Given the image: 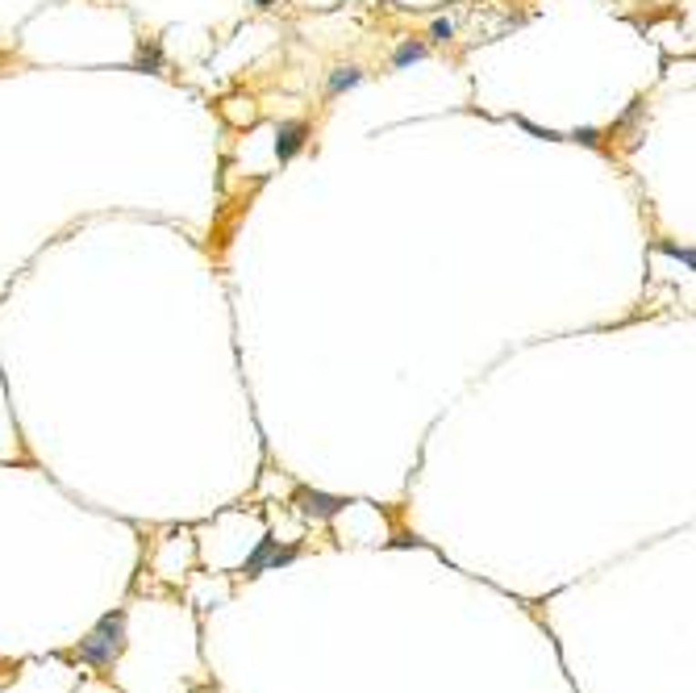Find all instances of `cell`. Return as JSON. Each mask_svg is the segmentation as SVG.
<instances>
[{
    "instance_id": "cell-1",
    "label": "cell",
    "mask_w": 696,
    "mask_h": 693,
    "mask_svg": "<svg viewBox=\"0 0 696 693\" xmlns=\"http://www.w3.org/2000/svg\"><path fill=\"white\" fill-rule=\"evenodd\" d=\"M121 635H126V615H121V610H118V615H105L88 639H79L76 656L84 664H108L113 656L121 652Z\"/></svg>"
},
{
    "instance_id": "cell-2",
    "label": "cell",
    "mask_w": 696,
    "mask_h": 693,
    "mask_svg": "<svg viewBox=\"0 0 696 693\" xmlns=\"http://www.w3.org/2000/svg\"><path fill=\"white\" fill-rule=\"evenodd\" d=\"M304 134H309V126H304V121H284V126L275 129V155L292 159L296 150L304 147Z\"/></svg>"
},
{
    "instance_id": "cell-3",
    "label": "cell",
    "mask_w": 696,
    "mask_h": 693,
    "mask_svg": "<svg viewBox=\"0 0 696 693\" xmlns=\"http://www.w3.org/2000/svg\"><path fill=\"white\" fill-rule=\"evenodd\" d=\"M267 560H271V564H284V560H292V552H275L271 543H263L255 555H251V560H246V573H259Z\"/></svg>"
},
{
    "instance_id": "cell-4",
    "label": "cell",
    "mask_w": 696,
    "mask_h": 693,
    "mask_svg": "<svg viewBox=\"0 0 696 693\" xmlns=\"http://www.w3.org/2000/svg\"><path fill=\"white\" fill-rule=\"evenodd\" d=\"M417 59H425V47L422 42H401L396 47V55H393V67H409V63H417Z\"/></svg>"
},
{
    "instance_id": "cell-5",
    "label": "cell",
    "mask_w": 696,
    "mask_h": 693,
    "mask_svg": "<svg viewBox=\"0 0 696 693\" xmlns=\"http://www.w3.org/2000/svg\"><path fill=\"white\" fill-rule=\"evenodd\" d=\"M359 79H363V71H359V67H338V71H333V76H330V92H333V97H338V92L354 88Z\"/></svg>"
},
{
    "instance_id": "cell-6",
    "label": "cell",
    "mask_w": 696,
    "mask_h": 693,
    "mask_svg": "<svg viewBox=\"0 0 696 693\" xmlns=\"http://www.w3.org/2000/svg\"><path fill=\"white\" fill-rule=\"evenodd\" d=\"M309 510H322V514H333V510H338V502H333V497H322V493H309Z\"/></svg>"
},
{
    "instance_id": "cell-7",
    "label": "cell",
    "mask_w": 696,
    "mask_h": 693,
    "mask_svg": "<svg viewBox=\"0 0 696 693\" xmlns=\"http://www.w3.org/2000/svg\"><path fill=\"white\" fill-rule=\"evenodd\" d=\"M159 63H163V50H159V42L142 47V67H159Z\"/></svg>"
},
{
    "instance_id": "cell-8",
    "label": "cell",
    "mask_w": 696,
    "mask_h": 693,
    "mask_svg": "<svg viewBox=\"0 0 696 693\" xmlns=\"http://www.w3.org/2000/svg\"><path fill=\"white\" fill-rule=\"evenodd\" d=\"M451 34H455V26H451V21H434V38H438V42H446V38H451Z\"/></svg>"
},
{
    "instance_id": "cell-9",
    "label": "cell",
    "mask_w": 696,
    "mask_h": 693,
    "mask_svg": "<svg viewBox=\"0 0 696 693\" xmlns=\"http://www.w3.org/2000/svg\"><path fill=\"white\" fill-rule=\"evenodd\" d=\"M251 5H259V9H267V5H271V0H251Z\"/></svg>"
}]
</instances>
